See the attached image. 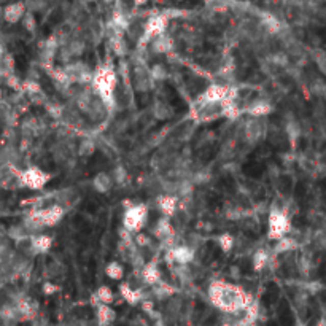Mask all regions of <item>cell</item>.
<instances>
[{
    "label": "cell",
    "mask_w": 326,
    "mask_h": 326,
    "mask_svg": "<svg viewBox=\"0 0 326 326\" xmlns=\"http://www.w3.org/2000/svg\"><path fill=\"white\" fill-rule=\"evenodd\" d=\"M208 294H210L212 303L223 309V310H237L245 306L247 301V293L240 288V286L225 282V280H215L210 283L208 288Z\"/></svg>",
    "instance_id": "cell-1"
},
{
    "label": "cell",
    "mask_w": 326,
    "mask_h": 326,
    "mask_svg": "<svg viewBox=\"0 0 326 326\" xmlns=\"http://www.w3.org/2000/svg\"><path fill=\"white\" fill-rule=\"evenodd\" d=\"M75 99V107L80 110L91 123H102L108 116V105L102 100V97L93 89V86H83Z\"/></svg>",
    "instance_id": "cell-2"
},
{
    "label": "cell",
    "mask_w": 326,
    "mask_h": 326,
    "mask_svg": "<svg viewBox=\"0 0 326 326\" xmlns=\"http://www.w3.org/2000/svg\"><path fill=\"white\" fill-rule=\"evenodd\" d=\"M91 86L96 93L102 97V100L107 103L108 108H115V93L116 86H118V78H116V72L110 65H102L97 69V72L93 76Z\"/></svg>",
    "instance_id": "cell-3"
},
{
    "label": "cell",
    "mask_w": 326,
    "mask_h": 326,
    "mask_svg": "<svg viewBox=\"0 0 326 326\" xmlns=\"http://www.w3.org/2000/svg\"><path fill=\"white\" fill-rule=\"evenodd\" d=\"M291 229L290 216L285 208L274 205L267 216V237L270 240H280L286 237V234Z\"/></svg>",
    "instance_id": "cell-4"
},
{
    "label": "cell",
    "mask_w": 326,
    "mask_h": 326,
    "mask_svg": "<svg viewBox=\"0 0 326 326\" xmlns=\"http://www.w3.org/2000/svg\"><path fill=\"white\" fill-rule=\"evenodd\" d=\"M226 116L225 102H199L194 100L191 108V118L194 123H212Z\"/></svg>",
    "instance_id": "cell-5"
},
{
    "label": "cell",
    "mask_w": 326,
    "mask_h": 326,
    "mask_svg": "<svg viewBox=\"0 0 326 326\" xmlns=\"http://www.w3.org/2000/svg\"><path fill=\"white\" fill-rule=\"evenodd\" d=\"M24 188L22 185V169L13 162L0 164V189L18 191Z\"/></svg>",
    "instance_id": "cell-6"
},
{
    "label": "cell",
    "mask_w": 326,
    "mask_h": 326,
    "mask_svg": "<svg viewBox=\"0 0 326 326\" xmlns=\"http://www.w3.org/2000/svg\"><path fill=\"white\" fill-rule=\"evenodd\" d=\"M148 216V207L145 204H137V205H130L126 208L124 216H123V226L126 231H129L130 234H139L140 229L143 228Z\"/></svg>",
    "instance_id": "cell-7"
},
{
    "label": "cell",
    "mask_w": 326,
    "mask_h": 326,
    "mask_svg": "<svg viewBox=\"0 0 326 326\" xmlns=\"http://www.w3.org/2000/svg\"><path fill=\"white\" fill-rule=\"evenodd\" d=\"M267 134L266 118H250L243 123V140L249 145H258Z\"/></svg>",
    "instance_id": "cell-8"
},
{
    "label": "cell",
    "mask_w": 326,
    "mask_h": 326,
    "mask_svg": "<svg viewBox=\"0 0 326 326\" xmlns=\"http://www.w3.org/2000/svg\"><path fill=\"white\" fill-rule=\"evenodd\" d=\"M49 180H51V175L37 166H29V167L22 169V185H24V188L43 189L48 185Z\"/></svg>",
    "instance_id": "cell-9"
},
{
    "label": "cell",
    "mask_w": 326,
    "mask_h": 326,
    "mask_svg": "<svg viewBox=\"0 0 326 326\" xmlns=\"http://www.w3.org/2000/svg\"><path fill=\"white\" fill-rule=\"evenodd\" d=\"M130 83H132L137 93H148L154 83L151 70L143 62L135 64L132 67V72H130Z\"/></svg>",
    "instance_id": "cell-10"
},
{
    "label": "cell",
    "mask_w": 326,
    "mask_h": 326,
    "mask_svg": "<svg viewBox=\"0 0 326 326\" xmlns=\"http://www.w3.org/2000/svg\"><path fill=\"white\" fill-rule=\"evenodd\" d=\"M167 24H169V16L167 15H156L151 16L147 22H145V34H143V38L139 42L142 45H145L147 42H151L153 38L159 37L162 34H166L167 29Z\"/></svg>",
    "instance_id": "cell-11"
},
{
    "label": "cell",
    "mask_w": 326,
    "mask_h": 326,
    "mask_svg": "<svg viewBox=\"0 0 326 326\" xmlns=\"http://www.w3.org/2000/svg\"><path fill=\"white\" fill-rule=\"evenodd\" d=\"M64 212L65 208L61 207L59 204H51L48 207H43V208H35L34 213L35 216L40 220V223L45 226V228H51V226H56L59 221L62 220L64 216Z\"/></svg>",
    "instance_id": "cell-12"
},
{
    "label": "cell",
    "mask_w": 326,
    "mask_h": 326,
    "mask_svg": "<svg viewBox=\"0 0 326 326\" xmlns=\"http://www.w3.org/2000/svg\"><path fill=\"white\" fill-rule=\"evenodd\" d=\"M169 256L175 266H188L194 259V249L189 245H175L172 250H169Z\"/></svg>",
    "instance_id": "cell-13"
},
{
    "label": "cell",
    "mask_w": 326,
    "mask_h": 326,
    "mask_svg": "<svg viewBox=\"0 0 326 326\" xmlns=\"http://www.w3.org/2000/svg\"><path fill=\"white\" fill-rule=\"evenodd\" d=\"M25 13H28V8H25V4L24 2H13V4H8L4 11H2V18L5 22L8 24H18L19 21L24 19Z\"/></svg>",
    "instance_id": "cell-14"
},
{
    "label": "cell",
    "mask_w": 326,
    "mask_h": 326,
    "mask_svg": "<svg viewBox=\"0 0 326 326\" xmlns=\"http://www.w3.org/2000/svg\"><path fill=\"white\" fill-rule=\"evenodd\" d=\"M272 110H274L272 103L264 99L252 100L245 108V112L250 115V118H266L267 115L272 113Z\"/></svg>",
    "instance_id": "cell-15"
},
{
    "label": "cell",
    "mask_w": 326,
    "mask_h": 326,
    "mask_svg": "<svg viewBox=\"0 0 326 326\" xmlns=\"http://www.w3.org/2000/svg\"><path fill=\"white\" fill-rule=\"evenodd\" d=\"M151 113H153V116H154V118L158 120V121H167V120L174 118L175 110H174V107H172L169 102L161 100V99H156V100L153 102Z\"/></svg>",
    "instance_id": "cell-16"
},
{
    "label": "cell",
    "mask_w": 326,
    "mask_h": 326,
    "mask_svg": "<svg viewBox=\"0 0 326 326\" xmlns=\"http://www.w3.org/2000/svg\"><path fill=\"white\" fill-rule=\"evenodd\" d=\"M80 201V193L75 188H64L56 193V204H59L64 208H70Z\"/></svg>",
    "instance_id": "cell-17"
},
{
    "label": "cell",
    "mask_w": 326,
    "mask_h": 326,
    "mask_svg": "<svg viewBox=\"0 0 326 326\" xmlns=\"http://www.w3.org/2000/svg\"><path fill=\"white\" fill-rule=\"evenodd\" d=\"M150 43H151V51L156 55H166V53H171L174 49V40L166 34L153 38Z\"/></svg>",
    "instance_id": "cell-18"
},
{
    "label": "cell",
    "mask_w": 326,
    "mask_h": 326,
    "mask_svg": "<svg viewBox=\"0 0 326 326\" xmlns=\"http://www.w3.org/2000/svg\"><path fill=\"white\" fill-rule=\"evenodd\" d=\"M140 274H142V279H143V282H145V285L154 286L156 283H159L162 280L161 279V270L154 263H147L145 266L140 269Z\"/></svg>",
    "instance_id": "cell-19"
},
{
    "label": "cell",
    "mask_w": 326,
    "mask_h": 326,
    "mask_svg": "<svg viewBox=\"0 0 326 326\" xmlns=\"http://www.w3.org/2000/svg\"><path fill=\"white\" fill-rule=\"evenodd\" d=\"M113 183H115V180L110 174L107 172H99L94 175L93 178V186L97 193H102V194H105L108 193L112 188H113Z\"/></svg>",
    "instance_id": "cell-20"
},
{
    "label": "cell",
    "mask_w": 326,
    "mask_h": 326,
    "mask_svg": "<svg viewBox=\"0 0 326 326\" xmlns=\"http://www.w3.org/2000/svg\"><path fill=\"white\" fill-rule=\"evenodd\" d=\"M158 208L162 215H166L167 218L175 215L177 212V198L172 194H164L158 199Z\"/></svg>",
    "instance_id": "cell-21"
},
{
    "label": "cell",
    "mask_w": 326,
    "mask_h": 326,
    "mask_svg": "<svg viewBox=\"0 0 326 326\" xmlns=\"http://www.w3.org/2000/svg\"><path fill=\"white\" fill-rule=\"evenodd\" d=\"M31 239L34 253H46L51 249V245H53V240L46 234H37V236H31Z\"/></svg>",
    "instance_id": "cell-22"
},
{
    "label": "cell",
    "mask_w": 326,
    "mask_h": 326,
    "mask_svg": "<svg viewBox=\"0 0 326 326\" xmlns=\"http://www.w3.org/2000/svg\"><path fill=\"white\" fill-rule=\"evenodd\" d=\"M296 249H297V242L293 237H283V239L277 240L276 247H274V252L279 255H283V253H291Z\"/></svg>",
    "instance_id": "cell-23"
},
{
    "label": "cell",
    "mask_w": 326,
    "mask_h": 326,
    "mask_svg": "<svg viewBox=\"0 0 326 326\" xmlns=\"http://www.w3.org/2000/svg\"><path fill=\"white\" fill-rule=\"evenodd\" d=\"M105 276L112 280H121L124 277V267L121 263H116V261H112L105 266Z\"/></svg>",
    "instance_id": "cell-24"
},
{
    "label": "cell",
    "mask_w": 326,
    "mask_h": 326,
    "mask_svg": "<svg viewBox=\"0 0 326 326\" xmlns=\"http://www.w3.org/2000/svg\"><path fill=\"white\" fill-rule=\"evenodd\" d=\"M96 151V142L93 139H83L80 142V145L76 148V153L83 156V158H89V156H93Z\"/></svg>",
    "instance_id": "cell-25"
},
{
    "label": "cell",
    "mask_w": 326,
    "mask_h": 326,
    "mask_svg": "<svg viewBox=\"0 0 326 326\" xmlns=\"http://www.w3.org/2000/svg\"><path fill=\"white\" fill-rule=\"evenodd\" d=\"M267 261H269V253L266 250H256L253 253V258H252L253 269L255 270H263L267 266Z\"/></svg>",
    "instance_id": "cell-26"
},
{
    "label": "cell",
    "mask_w": 326,
    "mask_h": 326,
    "mask_svg": "<svg viewBox=\"0 0 326 326\" xmlns=\"http://www.w3.org/2000/svg\"><path fill=\"white\" fill-rule=\"evenodd\" d=\"M310 91L320 99H326V82L323 78H315L310 85Z\"/></svg>",
    "instance_id": "cell-27"
},
{
    "label": "cell",
    "mask_w": 326,
    "mask_h": 326,
    "mask_svg": "<svg viewBox=\"0 0 326 326\" xmlns=\"http://www.w3.org/2000/svg\"><path fill=\"white\" fill-rule=\"evenodd\" d=\"M154 294H156V296H159L161 299H162V297H164V299H167L169 296H172V294H174V288H172V286H169V283H167V282L161 280L159 283H156V285H154Z\"/></svg>",
    "instance_id": "cell-28"
},
{
    "label": "cell",
    "mask_w": 326,
    "mask_h": 326,
    "mask_svg": "<svg viewBox=\"0 0 326 326\" xmlns=\"http://www.w3.org/2000/svg\"><path fill=\"white\" fill-rule=\"evenodd\" d=\"M150 70H151V76L154 82H164L169 75L164 64H153V67Z\"/></svg>",
    "instance_id": "cell-29"
},
{
    "label": "cell",
    "mask_w": 326,
    "mask_h": 326,
    "mask_svg": "<svg viewBox=\"0 0 326 326\" xmlns=\"http://www.w3.org/2000/svg\"><path fill=\"white\" fill-rule=\"evenodd\" d=\"M234 243H236V240H234V237L231 236V234H221V236L218 237V245L220 249L223 250L225 253H229L232 249H234Z\"/></svg>",
    "instance_id": "cell-30"
},
{
    "label": "cell",
    "mask_w": 326,
    "mask_h": 326,
    "mask_svg": "<svg viewBox=\"0 0 326 326\" xmlns=\"http://www.w3.org/2000/svg\"><path fill=\"white\" fill-rule=\"evenodd\" d=\"M99 318H100V321H102L103 324L110 323V321L115 318V310L110 309L107 304H102V306L99 307Z\"/></svg>",
    "instance_id": "cell-31"
},
{
    "label": "cell",
    "mask_w": 326,
    "mask_h": 326,
    "mask_svg": "<svg viewBox=\"0 0 326 326\" xmlns=\"http://www.w3.org/2000/svg\"><path fill=\"white\" fill-rule=\"evenodd\" d=\"M97 297L100 299L102 304H110L115 299V294H113L112 288H108V286H100V288L97 290Z\"/></svg>",
    "instance_id": "cell-32"
},
{
    "label": "cell",
    "mask_w": 326,
    "mask_h": 326,
    "mask_svg": "<svg viewBox=\"0 0 326 326\" xmlns=\"http://www.w3.org/2000/svg\"><path fill=\"white\" fill-rule=\"evenodd\" d=\"M22 24H24V28L28 29L29 32H34L35 28H37V22H35V18L32 13H25V16L22 19Z\"/></svg>",
    "instance_id": "cell-33"
},
{
    "label": "cell",
    "mask_w": 326,
    "mask_h": 326,
    "mask_svg": "<svg viewBox=\"0 0 326 326\" xmlns=\"http://www.w3.org/2000/svg\"><path fill=\"white\" fill-rule=\"evenodd\" d=\"M126 169L123 167V166H118V167H115V171H113V174H112V177H113V180L116 181V183H123V181L126 180Z\"/></svg>",
    "instance_id": "cell-34"
},
{
    "label": "cell",
    "mask_w": 326,
    "mask_h": 326,
    "mask_svg": "<svg viewBox=\"0 0 326 326\" xmlns=\"http://www.w3.org/2000/svg\"><path fill=\"white\" fill-rule=\"evenodd\" d=\"M56 290H58V286H56L53 282H46V283L43 285V291H45V294H53Z\"/></svg>",
    "instance_id": "cell-35"
},
{
    "label": "cell",
    "mask_w": 326,
    "mask_h": 326,
    "mask_svg": "<svg viewBox=\"0 0 326 326\" xmlns=\"http://www.w3.org/2000/svg\"><path fill=\"white\" fill-rule=\"evenodd\" d=\"M134 4L135 5H143V4H147V0H134Z\"/></svg>",
    "instance_id": "cell-36"
},
{
    "label": "cell",
    "mask_w": 326,
    "mask_h": 326,
    "mask_svg": "<svg viewBox=\"0 0 326 326\" xmlns=\"http://www.w3.org/2000/svg\"><path fill=\"white\" fill-rule=\"evenodd\" d=\"M103 2H113V0H103Z\"/></svg>",
    "instance_id": "cell-37"
}]
</instances>
